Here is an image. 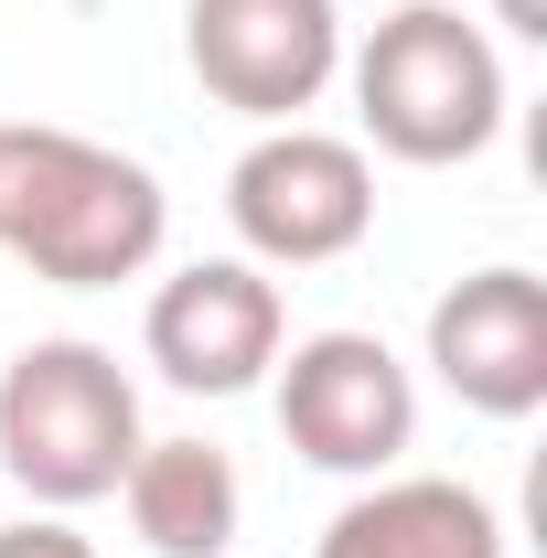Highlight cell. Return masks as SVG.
<instances>
[{
    "label": "cell",
    "mask_w": 547,
    "mask_h": 558,
    "mask_svg": "<svg viewBox=\"0 0 547 558\" xmlns=\"http://www.w3.org/2000/svg\"><path fill=\"white\" fill-rule=\"evenodd\" d=\"M226 215H236V236H247L258 269H333L376 226V161L354 140L312 130V119H279V130H258L236 150Z\"/></svg>",
    "instance_id": "cell-4"
},
{
    "label": "cell",
    "mask_w": 547,
    "mask_h": 558,
    "mask_svg": "<svg viewBox=\"0 0 547 558\" xmlns=\"http://www.w3.org/2000/svg\"><path fill=\"white\" fill-rule=\"evenodd\" d=\"M172 194L161 172L75 130H11L0 119V247L54 290H119L161 258Z\"/></svg>",
    "instance_id": "cell-1"
},
{
    "label": "cell",
    "mask_w": 547,
    "mask_h": 558,
    "mask_svg": "<svg viewBox=\"0 0 547 558\" xmlns=\"http://www.w3.org/2000/svg\"><path fill=\"white\" fill-rule=\"evenodd\" d=\"M494 22H505L515 44H547V0H494Z\"/></svg>",
    "instance_id": "cell-12"
},
{
    "label": "cell",
    "mask_w": 547,
    "mask_h": 558,
    "mask_svg": "<svg viewBox=\"0 0 547 558\" xmlns=\"http://www.w3.org/2000/svg\"><path fill=\"white\" fill-rule=\"evenodd\" d=\"M0 558H97V548L75 537L65 515H11V526H0Z\"/></svg>",
    "instance_id": "cell-11"
},
{
    "label": "cell",
    "mask_w": 547,
    "mask_h": 558,
    "mask_svg": "<svg viewBox=\"0 0 547 558\" xmlns=\"http://www.w3.org/2000/svg\"><path fill=\"white\" fill-rule=\"evenodd\" d=\"M312 558H505V515L451 473H376L312 537Z\"/></svg>",
    "instance_id": "cell-9"
},
{
    "label": "cell",
    "mask_w": 547,
    "mask_h": 558,
    "mask_svg": "<svg viewBox=\"0 0 547 558\" xmlns=\"http://www.w3.org/2000/svg\"><path fill=\"white\" fill-rule=\"evenodd\" d=\"M139 344H150V365H161L183 398H236V387H258L279 365V344H290L279 279L258 269V258H194V269H172L150 290Z\"/></svg>",
    "instance_id": "cell-7"
},
{
    "label": "cell",
    "mask_w": 547,
    "mask_h": 558,
    "mask_svg": "<svg viewBox=\"0 0 547 558\" xmlns=\"http://www.w3.org/2000/svg\"><path fill=\"white\" fill-rule=\"evenodd\" d=\"M354 119H365V140L387 161H418V172L473 161L483 140L505 130V54H494V33L462 22L451 0L387 11L365 33V54H354Z\"/></svg>",
    "instance_id": "cell-3"
},
{
    "label": "cell",
    "mask_w": 547,
    "mask_h": 558,
    "mask_svg": "<svg viewBox=\"0 0 547 558\" xmlns=\"http://www.w3.org/2000/svg\"><path fill=\"white\" fill-rule=\"evenodd\" d=\"M279 429H290V451L312 473L376 484L418 440V387H409V365L387 354V333L333 323V333H301L290 365H279Z\"/></svg>",
    "instance_id": "cell-5"
},
{
    "label": "cell",
    "mask_w": 547,
    "mask_h": 558,
    "mask_svg": "<svg viewBox=\"0 0 547 558\" xmlns=\"http://www.w3.org/2000/svg\"><path fill=\"white\" fill-rule=\"evenodd\" d=\"M183 54L215 108L236 119H301L343 75V11L333 0H183Z\"/></svg>",
    "instance_id": "cell-6"
},
{
    "label": "cell",
    "mask_w": 547,
    "mask_h": 558,
    "mask_svg": "<svg viewBox=\"0 0 547 558\" xmlns=\"http://www.w3.org/2000/svg\"><path fill=\"white\" fill-rule=\"evenodd\" d=\"M429 365L483 418L547 409V279L537 269H473L429 301Z\"/></svg>",
    "instance_id": "cell-8"
},
{
    "label": "cell",
    "mask_w": 547,
    "mask_h": 558,
    "mask_svg": "<svg viewBox=\"0 0 547 558\" xmlns=\"http://www.w3.org/2000/svg\"><path fill=\"white\" fill-rule=\"evenodd\" d=\"M119 505L150 558H226L247 526V484L215 440H139V462L119 473Z\"/></svg>",
    "instance_id": "cell-10"
},
{
    "label": "cell",
    "mask_w": 547,
    "mask_h": 558,
    "mask_svg": "<svg viewBox=\"0 0 547 558\" xmlns=\"http://www.w3.org/2000/svg\"><path fill=\"white\" fill-rule=\"evenodd\" d=\"M139 387L119 376V354L86 333H44L0 365V473L33 494L44 515H75L97 494H119L139 462Z\"/></svg>",
    "instance_id": "cell-2"
}]
</instances>
